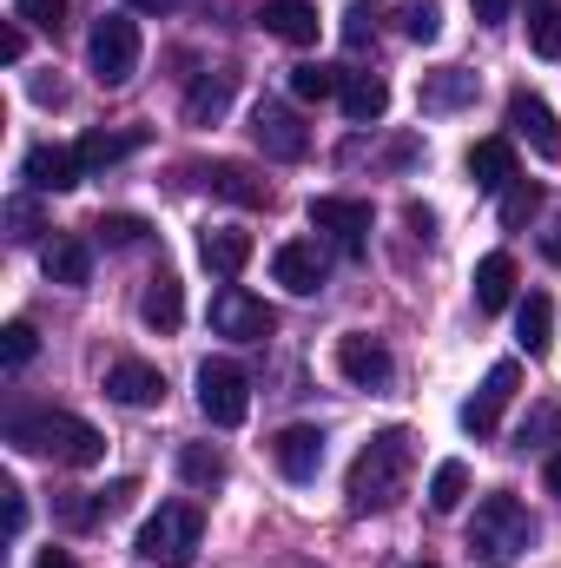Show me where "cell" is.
Listing matches in <instances>:
<instances>
[{
	"instance_id": "6da1fadb",
	"label": "cell",
	"mask_w": 561,
	"mask_h": 568,
	"mask_svg": "<svg viewBox=\"0 0 561 568\" xmlns=\"http://www.w3.org/2000/svg\"><path fill=\"white\" fill-rule=\"evenodd\" d=\"M410 469H417V436L410 429H384L357 449L350 463V509L357 516H377V509H397V496L410 489Z\"/></svg>"
},
{
	"instance_id": "7a4b0ae2",
	"label": "cell",
	"mask_w": 561,
	"mask_h": 568,
	"mask_svg": "<svg viewBox=\"0 0 561 568\" xmlns=\"http://www.w3.org/2000/svg\"><path fill=\"white\" fill-rule=\"evenodd\" d=\"M7 443L27 449V456H47V463H67V469H93L106 456V436L86 424V417H67V410H33V417H13Z\"/></svg>"
},
{
	"instance_id": "3957f363",
	"label": "cell",
	"mask_w": 561,
	"mask_h": 568,
	"mask_svg": "<svg viewBox=\"0 0 561 568\" xmlns=\"http://www.w3.org/2000/svg\"><path fill=\"white\" fill-rule=\"evenodd\" d=\"M529 549H536V516H529L509 489L482 496L476 516H469V556L482 568H516Z\"/></svg>"
},
{
	"instance_id": "277c9868",
	"label": "cell",
	"mask_w": 561,
	"mask_h": 568,
	"mask_svg": "<svg viewBox=\"0 0 561 568\" xmlns=\"http://www.w3.org/2000/svg\"><path fill=\"white\" fill-rule=\"evenodd\" d=\"M198 536H205V516L192 509V503H159V516H145L140 523V562L152 568H185L198 556Z\"/></svg>"
},
{
	"instance_id": "5b68a950",
	"label": "cell",
	"mask_w": 561,
	"mask_h": 568,
	"mask_svg": "<svg viewBox=\"0 0 561 568\" xmlns=\"http://www.w3.org/2000/svg\"><path fill=\"white\" fill-rule=\"evenodd\" d=\"M86 67L100 87H126L140 73V20L133 13H106L86 40Z\"/></svg>"
},
{
	"instance_id": "8992f818",
	"label": "cell",
	"mask_w": 561,
	"mask_h": 568,
	"mask_svg": "<svg viewBox=\"0 0 561 568\" xmlns=\"http://www.w3.org/2000/svg\"><path fill=\"white\" fill-rule=\"evenodd\" d=\"M198 410L212 417L218 429H238L252 417V377L238 371V364H198Z\"/></svg>"
},
{
	"instance_id": "52a82bcc",
	"label": "cell",
	"mask_w": 561,
	"mask_h": 568,
	"mask_svg": "<svg viewBox=\"0 0 561 568\" xmlns=\"http://www.w3.org/2000/svg\"><path fill=\"white\" fill-rule=\"evenodd\" d=\"M272 311H265V297H252V291H238V284H225L218 297H212V331L218 337H232V344H258V337H272Z\"/></svg>"
},
{
	"instance_id": "ba28073f",
	"label": "cell",
	"mask_w": 561,
	"mask_h": 568,
	"mask_svg": "<svg viewBox=\"0 0 561 568\" xmlns=\"http://www.w3.org/2000/svg\"><path fill=\"white\" fill-rule=\"evenodd\" d=\"M252 140H258L265 159H304V152H310L304 120H297L284 100H258V106H252Z\"/></svg>"
},
{
	"instance_id": "9c48e42d",
	"label": "cell",
	"mask_w": 561,
	"mask_h": 568,
	"mask_svg": "<svg viewBox=\"0 0 561 568\" xmlns=\"http://www.w3.org/2000/svg\"><path fill=\"white\" fill-rule=\"evenodd\" d=\"M516 384H522V364H496V371L482 377V390L462 404V429H469V436H496L509 397H516Z\"/></svg>"
},
{
	"instance_id": "30bf717a",
	"label": "cell",
	"mask_w": 561,
	"mask_h": 568,
	"mask_svg": "<svg viewBox=\"0 0 561 568\" xmlns=\"http://www.w3.org/2000/svg\"><path fill=\"white\" fill-rule=\"evenodd\" d=\"M310 225L330 232L350 258H364V245H370V205L364 199H310Z\"/></svg>"
},
{
	"instance_id": "8fae6325",
	"label": "cell",
	"mask_w": 561,
	"mask_h": 568,
	"mask_svg": "<svg viewBox=\"0 0 561 568\" xmlns=\"http://www.w3.org/2000/svg\"><path fill=\"white\" fill-rule=\"evenodd\" d=\"M337 371H344V377H350L357 390H384V384L397 377V364H390L384 337H364V331L337 337Z\"/></svg>"
},
{
	"instance_id": "7c38bea8",
	"label": "cell",
	"mask_w": 561,
	"mask_h": 568,
	"mask_svg": "<svg viewBox=\"0 0 561 568\" xmlns=\"http://www.w3.org/2000/svg\"><path fill=\"white\" fill-rule=\"evenodd\" d=\"M509 126H516V140H529L542 159H561V126H555V113H549L542 93L516 87V93H509Z\"/></svg>"
},
{
	"instance_id": "4fadbf2b",
	"label": "cell",
	"mask_w": 561,
	"mask_h": 568,
	"mask_svg": "<svg viewBox=\"0 0 561 568\" xmlns=\"http://www.w3.org/2000/svg\"><path fill=\"white\" fill-rule=\"evenodd\" d=\"M272 456H278V469L290 476V483H317V469H324V429H310V424L278 429Z\"/></svg>"
},
{
	"instance_id": "5bb4252c",
	"label": "cell",
	"mask_w": 561,
	"mask_h": 568,
	"mask_svg": "<svg viewBox=\"0 0 561 568\" xmlns=\"http://www.w3.org/2000/svg\"><path fill=\"white\" fill-rule=\"evenodd\" d=\"M86 172H80V152L73 145H33L27 152V185L33 192H73Z\"/></svg>"
},
{
	"instance_id": "9a60e30c",
	"label": "cell",
	"mask_w": 561,
	"mask_h": 568,
	"mask_svg": "<svg viewBox=\"0 0 561 568\" xmlns=\"http://www.w3.org/2000/svg\"><path fill=\"white\" fill-rule=\"evenodd\" d=\"M272 278H278L284 291H297V297H310V291L324 284V252H317L310 239H290V245L272 252Z\"/></svg>"
},
{
	"instance_id": "2e32d148",
	"label": "cell",
	"mask_w": 561,
	"mask_h": 568,
	"mask_svg": "<svg viewBox=\"0 0 561 568\" xmlns=\"http://www.w3.org/2000/svg\"><path fill=\"white\" fill-rule=\"evenodd\" d=\"M106 397L126 404V410H145V404L165 397V377H159L152 364H140V357H120V364L106 371Z\"/></svg>"
},
{
	"instance_id": "e0dca14e",
	"label": "cell",
	"mask_w": 561,
	"mask_h": 568,
	"mask_svg": "<svg viewBox=\"0 0 561 568\" xmlns=\"http://www.w3.org/2000/svg\"><path fill=\"white\" fill-rule=\"evenodd\" d=\"M344 120L350 126H377L384 113H390V80L384 73H344Z\"/></svg>"
},
{
	"instance_id": "ac0fdd59",
	"label": "cell",
	"mask_w": 561,
	"mask_h": 568,
	"mask_svg": "<svg viewBox=\"0 0 561 568\" xmlns=\"http://www.w3.org/2000/svg\"><path fill=\"white\" fill-rule=\"evenodd\" d=\"M258 27L272 40H284V47H317V7L310 0H265Z\"/></svg>"
},
{
	"instance_id": "d6986e66",
	"label": "cell",
	"mask_w": 561,
	"mask_h": 568,
	"mask_svg": "<svg viewBox=\"0 0 561 568\" xmlns=\"http://www.w3.org/2000/svg\"><path fill=\"white\" fill-rule=\"evenodd\" d=\"M198 179L218 192V199H232V205H245V212H258V205H272V185L265 179H252L245 165H232V159H218V165H198Z\"/></svg>"
},
{
	"instance_id": "ffe728a7",
	"label": "cell",
	"mask_w": 561,
	"mask_h": 568,
	"mask_svg": "<svg viewBox=\"0 0 561 568\" xmlns=\"http://www.w3.org/2000/svg\"><path fill=\"white\" fill-rule=\"evenodd\" d=\"M469 179H476V192H509V185H516V145L509 140H476L469 145Z\"/></svg>"
},
{
	"instance_id": "44dd1931",
	"label": "cell",
	"mask_w": 561,
	"mask_h": 568,
	"mask_svg": "<svg viewBox=\"0 0 561 568\" xmlns=\"http://www.w3.org/2000/svg\"><path fill=\"white\" fill-rule=\"evenodd\" d=\"M140 317L152 324V331H159V337H172V331L185 324V291H178V278H172V272H159V278L145 284Z\"/></svg>"
},
{
	"instance_id": "7402d4cb",
	"label": "cell",
	"mask_w": 561,
	"mask_h": 568,
	"mask_svg": "<svg viewBox=\"0 0 561 568\" xmlns=\"http://www.w3.org/2000/svg\"><path fill=\"white\" fill-rule=\"evenodd\" d=\"M140 145H145V133H140V126H126V133H86L73 152H80V172L93 179V172L120 165V159H126V152H140Z\"/></svg>"
},
{
	"instance_id": "603a6c76",
	"label": "cell",
	"mask_w": 561,
	"mask_h": 568,
	"mask_svg": "<svg viewBox=\"0 0 561 568\" xmlns=\"http://www.w3.org/2000/svg\"><path fill=\"white\" fill-rule=\"evenodd\" d=\"M198 258H205V272L238 278V272L252 265V232H205V239H198Z\"/></svg>"
},
{
	"instance_id": "cb8c5ba5",
	"label": "cell",
	"mask_w": 561,
	"mask_h": 568,
	"mask_svg": "<svg viewBox=\"0 0 561 568\" xmlns=\"http://www.w3.org/2000/svg\"><path fill=\"white\" fill-rule=\"evenodd\" d=\"M232 93H238V80H232V73H205V80L185 93V120H192V126H212V120H225Z\"/></svg>"
},
{
	"instance_id": "d4e9b609",
	"label": "cell",
	"mask_w": 561,
	"mask_h": 568,
	"mask_svg": "<svg viewBox=\"0 0 561 568\" xmlns=\"http://www.w3.org/2000/svg\"><path fill=\"white\" fill-rule=\"evenodd\" d=\"M516 297V258L509 252H489L476 265V311H502Z\"/></svg>"
},
{
	"instance_id": "484cf974",
	"label": "cell",
	"mask_w": 561,
	"mask_h": 568,
	"mask_svg": "<svg viewBox=\"0 0 561 568\" xmlns=\"http://www.w3.org/2000/svg\"><path fill=\"white\" fill-rule=\"evenodd\" d=\"M40 265H47L53 284H86L93 278V245H86V239H53Z\"/></svg>"
},
{
	"instance_id": "4316f807",
	"label": "cell",
	"mask_w": 561,
	"mask_h": 568,
	"mask_svg": "<svg viewBox=\"0 0 561 568\" xmlns=\"http://www.w3.org/2000/svg\"><path fill=\"white\" fill-rule=\"evenodd\" d=\"M516 337H522L529 357H549V344H555V304H549L542 291H529V304H522V317H516Z\"/></svg>"
},
{
	"instance_id": "83f0119b",
	"label": "cell",
	"mask_w": 561,
	"mask_h": 568,
	"mask_svg": "<svg viewBox=\"0 0 561 568\" xmlns=\"http://www.w3.org/2000/svg\"><path fill=\"white\" fill-rule=\"evenodd\" d=\"M178 476H185L192 489H218V483H225V456H218L212 443H185V449H178Z\"/></svg>"
},
{
	"instance_id": "f1b7e54d",
	"label": "cell",
	"mask_w": 561,
	"mask_h": 568,
	"mask_svg": "<svg viewBox=\"0 0 561 568\" xmlns=\"http://www.w3.org/2000/svg\"><path fill=\"white\" fill-rule=\"evenodd\" d=\"M462 496H469V463H436V476H429V509L436 516H449V509H462Z\"/></svg>"
},
{
	"instance_id": "f546056e",
	"label": "cell",
	"mask_w": 561,
	"mask_h": 568,
	"mask_svg": "<svg viewBox=\"0 0 561 568\" xmlns=\"http://www.w3.org/2000/svg\"><path fill=\"white\" fill-rule=\"evenodd\" d=\"M469 93H476V73L449 67V73H436V80L422 87V106H429V113H449V106H462Z\"/></svg>"
},
{
	"instance_id": "4dcf8cb0",
	"label": "cell",
	"mask_w": 561,
	"mask_h": 568,
	"mask_svg": "<svg viewBox=\"0 0 561 568\" xmlns=\"http://www.w3.org/2000/svg\"><path fill=\"white\" fill-rule=\"evenodd\" d=\"M290 93H297V100H330V93H344V73L304 60V67H290Z\"/></svg>"
},
{
	"instance_id": "1f68e13d",
	"label": "cell",
	"mask_w": 561,
	"mask_h": 568,
	"mask_svg": "<svg viewBox=\"0 0 561 568\" xmlns=\"http://www.w3.org/2000/svg\"><path fill=\"white\" fill-rule=\"evenodd\" d=\"M33 351H40L33 324H27V317H13V324L0 331V364H7V371H27V364H33Z\"/></svg>"
},
{
	"instance_id": "d6a6232c",
	"label": "cell",
	"mask_w": 561,
	"mask_h": 568,
	"mask_svg": "<svg viewBox=\"0 0 561 568\" xmlns=\"http://www.w3.org/2000/svg\"><path fill=\"white\" fill-rule=\"evenodd\" d=\"M529 47H536L542 60H561V13L549 0H536V13H529Z\"/></svg>"
},
{
	"instance_id": "836d02e7",
	"label": "cell",
	"mask_w": 561,
	"mask_h": 568,
	"mask_svg": "<svg viewBox=\"0 0 561 568\" xmlns=\"http://www.w3.org/2000/svg\"><path fill=\"white\" fill-rule=\"evenodd\" d=\"M377 20H384L377 0H350V7H344V47H370V40H377Z\"/></svg>"
},
{
	"instance_id": "e575fe53",
	"label": "cell",
	"mask_w": 561,
	"mask_h": 568,
	"mask_svg": "<svg viewBox=\"0 0 561 568\" xmlns=\"http://www.w3.org/2000/svg\"><path fill=\"white\" fill-rule=\"evenodd\" d=\"M93 239H100V245H120V252H126V245H140V239H145V219H133V212H106V219L93 225Z\"/></svg>"
},
{
	"instance_id": "d590c367",
	"label": "cell",
	"mask_w": 561,
	"mask_h": 568,
	"mask_svg": "<svg viewBox=\"0 0 561 568\" xmlns=\"http://www.w3.org/2000/svg\"><path fill=\"white\" fill-rule=\"evenodd\" d=\"M536 205H542V192H536L529 179H516V185L502 192V225H509V232H516V225H529V212H536Z\"/></svg>"
},
{
	"instance_id": "8d00e7d4",
	"label": "cell",
	"mask_w": 561,
	"mask_h": 568,
	"mask_svg": "<svg viewBox=\"0 0 561 568\" xmlns=\"http://www.w3.org/2000/svg\"><path fill=\"white\" fill-rule=\"evenodd\" d=\"M404 33H410V40H422V47L442 33V13H436V0H410V7H404Z\"/></svg>"
},
{
	"instance_id": "74e56055",
	"label": "cell",
	"mask_w": 561,
	"mask_h": 568,
	"mask_svg": "<svg viewBox=\"0 0 561 568\" xmlns=\"http://www.w3.org/2000/svg\"><path fill=\"white\" fill-rule=\"evenodd\" d=\"M33 232H40V205H33V199H13V205H7V239L27 245Z\"/></svg>"
},
{
	"instance_id": "f35d334b",
	"label": "cell",
	"mask_w": 561,
	"mask_h": 568,
	"mask_svg": "<svg viewBox=\"0 0 561 568\" xmlns=\"http://www.w3.org/2000/svg\"><path fill=\"white\" fill-rule=\"evenodd\" d=\"M13 13H20L27 27H47V33H53V27L67 20V0H13Z\"/></svg>"
},
{
	"instance_id": "ab89813d",
	"label": "cell",
	"mask_w": 561,
	"mask_h": 568,
	"mask_svg": "<svg viewBox=\"0 0 561 568\" xmlns=\"http://www.w3.org/2000/svg\"><path fill=\"white\" fill-rule=\"evenodd\" d=\"M93 496H100V516H120V509H126V503L140 496V483L126 476V483H106V489H93Z\"/></svg>"
},
{
	"instance_id": "60d3db41",
	"label": "cell",
	"mask_w": 561,
	"mask_h": 568,
	"mask_svg": "<svg viewBox=\"0 0 561 568\" xmlns=\"http://www.w3.org/2000/svg\"><path fill=\"white\" fill-rule=\"evenodd\" d=\"M0 496H7V536H20V529H27V489H20V483H7Z\"/></svg>"
},
{
	"instance_id": "b9f144b4",
	"label": "cell",
	"mask_w": 561,
	"mask_h": 568,
	"mask_svg": "<svg viewBox=\"0 0 561 568\" xmlns=\"http://www.w3.org/2000/svg\"><path fill=\"white\" fill-rule=\"evenodd\" d=\"M20 53H27V33H20V27H7V33H0V60H7V67H13V60H20Z\"/></svg>"
},
{
	"instance_id": "7bdbcfd3",
	"label": "cell",
	"mask_w": 561,
	"mask_h": 568,
	"mask_svg": "<svg viewBox=\"0 0 561 568\" xmlns=\"http://www.w3.org/2000/svg\"><path fill=\"white\" fill-rule=\"evenodd\" d=\"M476 20H482V27H502V20H509V0H476Z\"/></svg>"
},
{
	"instance_id": "ee69618b",
	"label": "cell",
	"mask_w": 561,
	"mask_h": 568,
	"mask_svg": "<svg viewBox=\"0 0 561 568\" xmlns=\"http://www.w3.org/2000/svg\"><path fill=\"white\" fill-rule=\"evenodd\" d=\"M542 252H549V258H555V265H561V219H555V225H549V232H542Z\"/></svg>"
},
{
	"instance_id": "f6af8a7d",
	"label": "cell",
	"mask_w": 561,
	"mask_h": 568,
	"mask_svg": "<svg viewBox=\"0 0 561 568\" xmlns=\"http://www.w3.org/2000/svg\"><path fill=\"white\" fill-rule=\"evenodd\" d=\"M33 568H73V556H67V549H47V556H40Z\"/></svg>"
},
{
	"instance_id": "bcb514c9",
	"label": "cell",
	"mask_w": 561,
	"mask_h": 568,
	"mask_svg": "<svg viewBox=\"0 0 561 568\" xmlns=\"http://www.w3.org/2000/svg\"><path fill=\"white\" fill-rule=\"evenodd\" d=\"M542 476H549V489H555V496H561V449H555V456H549V469H542Z\"/></svg>"
},
{
	"instance_id": "7dc6e473",
	"label": "cell",
	"mask_w": 561,
	"mask_h": 568,
	"mask_svg": "<svg viewBox=\"0 0 561 568\" xmlns=\"http://www.w3.org/2000/svg\"><path fill=\"white\" fill-rule=\"evenodd\" d=\"M417 568H429V562H417Z\"/></svg>"
}]
</instances>
